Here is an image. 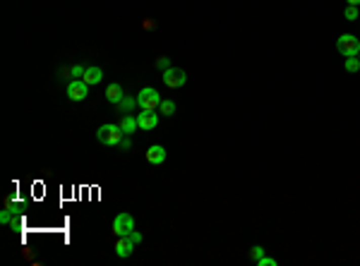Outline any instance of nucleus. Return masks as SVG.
<instances>
[{
    "instance_id": "16",
    "label": "nucleus",
    "mask_w": 360,
    "mask_h": 266,
    "mask_svg": "<svg viewBox=\"0 0 360 266\" xmlns=\"http://www.w3.org/2000/svg\"><path fill=\"white\" fill-rule=\"evenodd\" d=\"M343 15H346V19H348V22H355V19H358V8H355V5H348V8H346V12H343Z\"/></svg>"
},
{
    "instance_id": "21",
    "label": "nucleus",
    "mask_w": 360,
    "mask_h": 266,
    "mask_svg": "<svg viewBox=\"0 0 360 266\" xmlns=\"http://www.w3.org/2000/svg\"><path fill=\"white\" fill-rule=\"evenodd\" d=\"M118 147H120V149H125V151H128V149H132V139H130V135H125V137L120 139Z\"/></svg>"
},
{
    "instance_id": "3",
    "label": "nucleus",
    "mask_w": 360,
    "mask_h": 266,
    "mask_svg": "<svg viewBox=\"0 0 360 266\" xmlns=\"http://www.w3.org/2000/svg\"><path fill=\"white\" fill-rule=\"evenodd\" d=\"M336 48H339V53L346 55V58H355L360 53V41L353 34H341V36L336 38Z\"/></svg>"
},
{
    "instance_id": "17",
    "label": "nucleus",
    "mask_w": 360,
    "mask_h": 266,
    "mask_svg": "<svg viewBox=\"0 0 360 266\" xmlns=\"http://www.w3.org/2000/svg\"><path fill=\"white\" fill-rule=\"evenodd\" d=\"M84 70H87V67H82V65H72V70H70L72 79H77V77H84Z\"/></svg>"
},
{
    "instance_id": "20",
    "label": "nucleus",
    "mask_w": 360,
    "mask_h": 266,
    "mask_svg": "<svg viewBox=\"0 0 360 266\" xmlns=\"http://www.w3.org/2000/svg\"><path fill=\"white\" fill-rule=\"evenodd\" d=\"M156 67H158V70H168V67H171V58H158Z\"/></svg>"
},
{
    "instance_id": "18",
    "label": "nucleus",
    "mask_w": 360,
    "mask_h": 266,
    "mask_svg": "<svg viewBox=\"0 0 360 266\" xmlns=\"http://www.w3.org/2000/svg\"><path fill=\"white\" fill-rule=\"evenodd\" d=\"M250 257L255 259V261H257V259H259V257H264V249L259 247V245H255V247L250 249Z\"/></svg>"
},
{
    "instance_id": "12",
    "label": "nucleus",
    "mask_w": 360,
    "mask_h": 266,
    "mask_svg": "<svg viewBox=\"0 0 360 266\" xmlns=\"http://www.w3.org/2000/svg\"><path fill=\"white\" fill-rule=\"evenodd\" d=\"M120 127H123V135H132L135 129H139L137 118H132V113L123 115V120H120Z\"/></svg>"
},
{
    "instance_id": "4",
    "label": "nucleus",
    "mask_w": 360,
    "mask_h": 266,
    "mask_svg": "<svg viewBox=\"0 0 360 266\" xmlns=\"http://www.w3.org/2000/svg\"><path fill=\"white\" fill-rule=\"evenodd\" d=\"M132 230H135V218L130 213H118L113 218V235L115 238H128Z\"/></svg>"
},
{
    "instance_id": "25",
    "label": "nucleus",
    "mask_w": 360,
    "mask_h": 266,
    "mask_svg": "<svg viewBox=\"0 0 360 266\" xmlns=\"http://www.w3.org/2000/svg\"><path fill=\"white\" fill-rule=\"evenodd\" d=\"M358 58H360V53H358Z\"/></svg>"
},
{
    "instance_id": "5",
    "label": "nucleus",
    "mask_w": 360,
    "mask_h": 266,
    "mask_svg": "<svg viewBox=\"0 0 360 266\" xmlns=\"http://www.w3.org/2000/svg\"><path fill=\"white\" fill-rule=\"evenodd\" d=\"M164 84H166L168 89H180V86H185V82H187V72L185 70H180V67H168V70H164Z\"/></svg>"
},
{
    "instance_id": "13",
    "label": "nucleus",
    "mask_w": 360,
    "mask_h": 266,
    "mask_svg": "<svg viewBox=\"0 0 360 266\" xmlns=\"http://www.w3.org/2000/svg\"><path fill=\"white\" fill-rule=\"evenodd\" d=\"M137 108V99H132V96H125L123 101L118 103V110L123 113V115H128V113H132V110Z\"/></svg>"
},
{
    "instance_id": "8",
    "label": "nucleus",
    "mask_w": 360,
    "mask_h": 266,
    "mask_svg": "<svg viewBox=\"0 0 360 266\" xmlns=\"http://www.w3.org/2000/svg\"><path fill=\"white\" fill-rule=\"evenodd\" d=\"M147 161H149L151 165H161L164 161H166V149L161 147V144H154V147H149Z\"/></svg>"
},
{
    "instance_id": "23",
    "label": "nucleus",
    "mask_w": 360,
    "mask_h": 266,
    "mask_svg": "<svg viewBox=\"0 0 360 266\" xmlns=\"http://www.w3.org/2000/svg\"><path fill=\"white\" fill-rule=\"evenodd\" d=\"M10 213H12V209H5V211L0 213V220H3V223H10Z\"/></svg>"
},
{
    "instance_id": "22",
    "label": "nucleus",
    "mask_w": 360,
    "mask_h": 266,
    "mask_svg": "<svg viewBox=\"0 0 360 266\" xmlns=\"http://www.w3.org/2000/svg\"><path fill=\"white\" fill-rule=\"evenodd\" d=\"M128 238L132 240L135 245H139V242H142V233H137V230H132V233H130V235H128Z\"/></svg>"
},
{
    "instance_id": "2",
    "label": "nucleus",
    "mask_w": 360,
    "mask_h": 266,
    "mask_svg": "<svg viewBox=\"0 0 360 266\" xmlns=\"http://www.w3.org/2000/svg\"><path fill=\"white\" fill-rule=\"evenodd\" d=\"M161 96H158L156 89H151V86H144L142 92L137 94V106L142 110H156L158 106H161Z\"/></svg>"
},
{
    "instance_id": "7",
    "label": "nucleus",
    "mask_w": 360,
    "mask_h": 266,
    "mask_svg": "<svg viewBox=\"0 0 360 266\" xmlns=\"http://www.w3.org/2000/svg\"><path fill=\"white\" fill-rule=\"evenodd\" d=\"M137 125L139 129H154L158 125V115H156V110H142L137 115Z\"/></svg>"
},
{
    "instance_id": "19",
    "label": "nucleus",
    "mask_w": 360,
    "mask_h": 266,
    "mask_svg": "<svg viewBox=\"0 0 360 266\" xmlns=\"http://www.w3.org/2000/svg\"><path fill=\"white\" fill-rule=\"evenodd\" d=\"M257 266H276V259H271V257H259V259H257Z\"/></svg>"
},
{
    "instance_id": "15",
    "label": "nucleus",
    "mask_w": 360,
    "mask_h": 266,
    "mask_svg": "<svg viewBox=\"0 0 360 266\" xmlns=\"http://www.w3.org/2000/svg\"><path fill=\"white\" fill-rule=\"evenodd\" d=\"M158 110H161L164 115H173V113H176V103H173V101H161Z\"/></svg>"
},
{
    "instance_id": "24",
    "label": "nucleus",
    "mask_w": 360,
    "mask_h": 266,
    "mask_svg": "<svg viewBox=\"0 0 360 266\" xmlns=\"http://www.w3.org/2000/svg\"><path fill=\"white\" fill-rule=\"evenodd\" d=\"M346 3H348V5H355V8L360 5V0H346Z\"/></svg>"
},
{
    "instance_id": "6",
    "label": "nucleus",
    "mask_w": 360,
    "mask_h": 266,
    "mask_svg": "<svg viewBox=\"0 0 360 266\" xmlns=\"http://www.w3.org/2000/svg\"><path fill=\"white\" fill-rule=\"evenodd\" d=\"M87 94H89V84L84 82V79H72V82L67 84V99L70 101H84Z\"/></svg>"
},
{
    "instance_id": "10",
    "label": "nucleus",
    "mask_w": 360,
    "mask_h": 266,
    "mask_svg": "<svg viewBox=\"0 0 360 266\" xmlns=\"http://www.w3.org/2000/svg\"><path fill=\"white\" fill-rule=\"evenodd\" d=\"M106 99H108V103H115V106H118V103L125 99L123 86H120V84H108V86H106Z\"/></svg>"
},
{
    "instance_id": "1",
    "label": "nucleus",
    "mask_w": 360,
    "mask_h": 266,
    "mask_svg": "<svg viewBox=\"0 0 360 266\" xmlns=\"http://www.w3.org/2000/svg\"><path fill=\"white\" fill-rule=\"evenodd\" d=\"M125 137L123 135V127H120V122H108V125H101V127L96 129V139L101 142L103 147H118L120 139Z\"/></svg>"
},
{
    "instance_id": "14",
    "label": "nucleus",
    "mask_w": 360,
    "mask_h": 266,
    "mask_svg": "<svg viewBox=\"0 0 360 266\" xmlns=\"http://www.w3.org/2000/svg\"><path fill=\"white\" fill-rule=\"evenodd\" d=\"M346 70L348 72H358L360 70V58L355 55V58H346Z\"/></svg>"
},
{
    "instance_id": "9",
    "label": "nucleus",
    "mask_w": 360,
    "mask_h": 266,
    "mask_svg": "<svg viewBox=\"0 0 360 266\" xmlns=\"http://www.w3.org/2000/svg\"><path fill=\"white\" fill-rule=\"evenodd\" d=\"M115 254H118V257H130V254H132V252H135V242H132V240L130 238H118L115 240Z\"/></svg>"
},
{
    "instance_id": "11",
    "label": "nucleus",
    "mask_w": 360,
    "mask_h": 266,
    "mask_svg": "<svg viewBox=\"0 0 360 266\" xmlns=\"http://www.w3.org/2000/svg\"><path fill=\"white\" fill-rule=\"evenodd\" d=\"M82 79L89 84V86H92V84H99L103 79V70H101V67H87Z\"/></svg>"
}]
</instances>
